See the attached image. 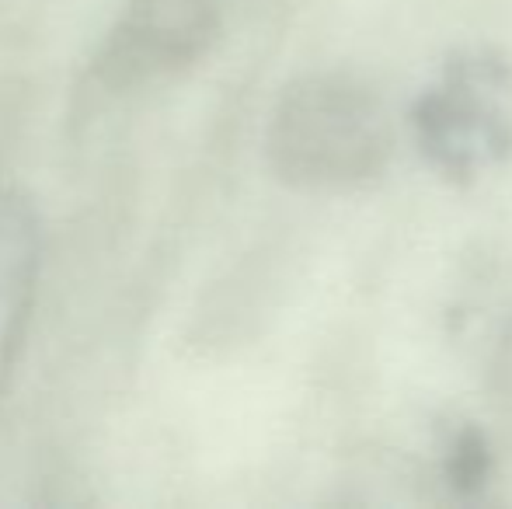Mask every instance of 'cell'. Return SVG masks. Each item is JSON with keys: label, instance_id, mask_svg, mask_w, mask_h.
Masks as SVG:
<instances>
[{"label": "cell", "instance_id": "4", "mask_svg": "<svg viewBox=\"0 0 512 509\" xmlns=\"http://www.w3.org/2000/svg\"><path fill=\"white\" fill-rule=\"evenodd\" d=\"M46 234L32 196L0 189V408L18 374L39 304Z\"/></svg>", "mask_w": 512, "mask_h": 509}, {"label": "cell", "instance_id": "1", "mask_svg": "<svg viewBox=\"0 0 512 509\" xmlns=\"http://www.w3.org/2000/svg\"><path fill=\"white\" fill-rule=\"evenodd\" d=\"M272 178L307 196L370 189L394 157V123L373 84L349 70H310L279 91L262 133Z\"/></svg>", "mask_w": 512, "mask_h": 509}, {"label": "cell", "instance_id": "3", "mask_svg": "<svg viewBox=\"0 0 512 509\" xmlns=\"http://www.w3.org/2000/svg\"><path fill=\"white\" fill-rule=\"evenodd\" d=\"M230 0H126L98 39L81 88L95 102H119L199 67L227 28Z\"/></svg>", "mask_w": 512, "mask_h": 509}, {"label": "cell", "instance_id": "5", "mask_svg": "<svg viewBox=\"0 0 512 509\" xmlns=\"http://www.w3.org/2000/svg\"><path fill=\"white\" fill-rule=\"evenodd\" d=\"M439 482L457 503H474L495 482V450L478 422H457L439 443Z\"/></svg>", "mask_w": 512, "mask_h": 509}, {"label": "cell", "instance_id": "2", "mask_svg": "<svg viewBox=\"0 0 512 509\" xmlns=\"http://www.w3.org/2000/svg\"><path fill=\"white\" fill-rule=\"evenodd\" d=\"M408 133L422 164L446 185H474L512 157V56L464 46L415 95Z\"/></svg>", "mask_w": 512, "mask_h": 509}]
</instances>
